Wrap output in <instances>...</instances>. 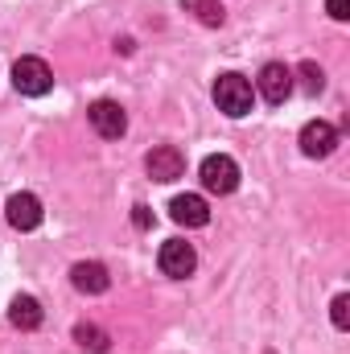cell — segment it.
Wrapping results in <instances>:
<instances>
[{
    "mask_svg": "<svg viewBox=\"0 0 350 354\" xmlns=\"http://www.w3.org/2000/svg\"><path fill=\"white\" fill-rule=\"evenodd\" d=\"M145 169H149L153 181H177V177L185 174V157L177 153L174 145H161V149H153L145 157Z\"/></svg>",
    "mask_w": 350,
    "mask_h": 354,
    "instance_id": "cell-9",
    "label": "cell"
},
{
    "mask_svg": "<svg viewBox=\"0 0 350 354\" xmlns=\"http://www.w3.org/2000/svg\"><path fill=\"white\" fill-rule=\"evenodd\" d=\"M71 284H75L79 292H87V297H99V292H107L111 276H107V268H103V264H95V260H83V264L71 268Z\"/></svg>",
    "mask_w": 350,
    "mask_h": 354,
    "instance_id": "cell-11",
    "label": "cell"
},
{
    "mask_svg": "<svg viewBox=\"0 0 350 354\" xmlns=\"http://www.w3.org/2000/svg\"><path fill=\"white\" fill-rule=\"evenodd\" d=\"M157 264L165 276H174V280H185L194 268H198V252L185 243V239H165L161 243V256H157Z\"/></svg>",
    "mask_w": 350,
    "mask_h": 354,
    "instance_id": "cell-5",
    "label": "cell"
},
{
    "mask_svg": "<svg viewBox=\"0 0 350 354\" xmlns=\"http://www.w3.org/2000/svg\"><path fill=\"white\" fill-rule=\"evenodd\" d=\"M75 342H79L83 351H91V354L107 351V334H103L99 326H91V322H79V326H75Z\"/></svg>",
    "mask_w": 350,
    "mask_h": 354,
    "instance_id": "cell-14",
    "label": "cell"
},
{
    "mask_svg": "<svg viewBox=\"0 0 350 354\" xmlns=\"http://www.w3.org/2000/svg\"><path fill=\"white\" fill-rule=\"evenodd\" d=\"M202 185L210 189V194H235L239 189V165H235V157H227V153H210L206 161H202Z\"/></svg>",
    "mask_w": 350,
    "mask_h": 354,
    "instance_id": "cell-2",
    "label": "cell"
},
{
    "mask_svg": "<svg viewBox=\"0 0 350 354\" xmlns=\"http://www.w3.org/2000/svg\"><path fill=\"white\" fill-rule=\"evenodd\" d=\"M330 309H334V326H338V330H347V326H350V297H347V292H342V297H334V305H330Z\"/></svg>",
    "mask_w": 350,
    "mask_h": 354,
    "instance_id": "cell-16",
    "label": "cell"
},
{
    "mask_svg": "<svg viewBox=\"0 0 350 354\" xmlns=\"http://www.w3.org/2000/svg\"><path fill=\"white\" fill-rule=\"evenodd\" d=\"M181 8L185 12H194L202 25H210V29H219L223 21H227V8L223 4H214V0H181Z\"/></svg>",
    "mask_w": 350,
    "mask_h": 354,
    "instance_id": "cell-13",
    "label": "cell"
},
{
    "mask_svg": "<svg viewBox=\"0 0 350 354\" xmlns=\"http://www.w3.org/2000/svg\"><path fill=\"white\" fill-rule=\"evenodd\" d=\"M169 214L181 227H206L210 223V206H206L202 194H177L174 202H169Z\"/></svg>",
    "mask_w": 350,
    "mask_h": 354,
    "instance_id": "cell-10",
    "label": "cell"
},
{
    "mask_svg": "<svg viewBox=\"0 0 350 354\" xmlns=\"http://www.w3.org/2000/svg\"><path fill=\"white\" fill-rule=\"evenodd\" d=\"M256 87H260L264 103L280 107V103L293 95V71H288L284 62H268V66L260 71V79H256Z\"/></svg>",
    "mask_w": 350,
    "mask_h": 354,
    "instance_id": "cell-6",
    "label": "cell"
},
{
    "mask_svg": "<svg viewBox=\"0 0 350 354\" xmlns=\"http://www.w3.org/2000/svg\"><path fill=\"white\" fill-rule=\"evenodd\" d=\"M338 149V128L326 124V120H309L301 128V153L305 157H330Z\"/></svg>",
    "mask_w": 350,
    "mask_h": 354,
    "instance_id": "cell-7",
    "label": "cell"
},
{
    "mask_svg": "<svg viewBox=\"0 0 350 354\" xmlns=\"http://www.w3.org/2000/svg\"><path fill=\"white\" fill-rule=\"evenodd\" d=\"M8 322H12L17 330H37V326H42V305H37L33 297H12Z\"/></svg>",
    "mask_w": 350,
    "mask_h": 354,
    "instance_id": "cell-12",
    "label": "cell"
},
{
    "mask_svg": "<svg viewBox=\"0 0 350 354\" xmlns=\"http://www.w3.org/2000/svg\"><path fill=\"white\" fill-rule=\"evenodd\" d=\"M4 218L17 227V231H37L42 227V202L33 194H12L4 202Z\"/></svg>",
    "mask_w": 350,
    "mask_h": 354,
    "instance_id": "cell-8",
    "label": "cell"
},
{
    "mask_svg": "<svg viewBox=\"0 0 350 354\" xmlns=\"http://www.w3.org/2000/svg\"><path fill=\"white\" fill-rule=\"evenodd\" d=\"M132 227L136 231H149L153 227V210L149 206H132Z\"/></svg>",
    "mask_w": 350,
    "mask_h": 354,
    "instance_id": "cell-17",
    "label": "cell"
},
{
    "mask_svg": "<svg viewBox=\"0 0 350 354\" xmlns=\"http://www.w3.org/2000/svg\"><path fill=\"white\" fill-rule=\"evenodd\" d=\"M214 103H219V111H227L231 120H239V115L252 111L256 91H252V83L243 75H219L214 79Z\"/></svg>",
    "mask_w": 350,
    "mask_h": 354,
    "instance_id": "cell-1",
    "label": "cell"
},
{
    "mask_svg": "<svg viewBox=\"0 0 350 354\" xmlns=\"http://www.w3.org/2000/svg\"><path fill=\"white\" fill-rule=\"evenodd\" d=\"M297 75H301V87L309 91V95H317V91L326 87V75H322V66H317V62H301V71H297Z\"/></svg>",
    "mask_w": 350,
    "mask_h": 354,
    "instance_id": "cell-15",
    "label": "cell"
},
{
    "mask_svg": "<svg viewBox=\"0 0 350 354\" xmlns=\"http://www.w3.org/2000/svg\"><path fill=\"white\" fill-rule=\"evenodd\" d=\"M326 8H330L334 21H347L350 17V0H326Z\"/></svg>",
    "mask_w": 350,
    "mask_h": 354,
    "instance_id": "cell-18",
    "label": "cell"
},
{
    "mask_svg": "<svg viewBox=\"0 0 350 354\" xmlns=\"http://www.w3.org/2000/svg\"><path fill=\"white\" fill-rule=\"evenodd\" d=\"M12 87L21 91V95H46V91L54 87V75H50V66L42 58H17Z\"/></svg>",
    "mask_w": 350,
    "mask_h": 354,
    "instance_id": "cell-3",
    "label": "cell"
},
{
    "mask_svg": "<svg viewBox=\"0 0 350 354\" xmlns=\"http://www.w3.org/2000/svg\"><path fill=\"white\" fill-rule=\"evenodd\" d=\"M91 128L103 136V140H120L124 132H128V115H124V107L116 103V99H99V103H91Z\"/></svg>",
    "mask_w": 350,
    "mask_h": 354,
    "instance_id": "cell-4",
    "label": "cell"
}]
</instances>
